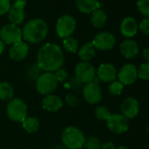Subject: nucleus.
Segmentation results:
<instances>
[{
  "instance_id": "nucleus-37",
  "label": "nucleus",
  "mask_w": 149,
  "mask_h": 149,
  "mask_svg": "<svg viewBox=\"0 0 149 149\" xmlns=\"http://www.w3.org/2000/svg\"><path fill=\"white\" fill-rule=\"evenodd\" d=\"M142 54H143V57L145 58V60L147 62H149V47H146V48L143 49Z\"/></svg>"
},
{
  "instance_id": "nucleus-28",
  "label": "nucleus",
  "mask_w": 149,
  "mask_h": 149,
  "mask_svg": "<svg viewBox=\"0 0 149 149\" xmlns=\"http://www.w3.org/2000/svg\"><path fill=\"white\" fill-rule=\"evenodd\" d=\"M95 116L99 120L106 121L109 118V117L111 116V112H110L108 108H106L105 106L101 105V106H97L96 108V110H95Z\"/></svg>"
},
{
  "instance_id": "nucleus-20",
  "label": "nucleus",
  "mask_w": 149,
  "mask_h": 149,
  "mask_svg": "<svg viewBox=\"0 0 149 149\" xmlns=\"http://www.w3.org/2000/svg\"><path fill=\"white\" fill-rule=\"evenodd\" d=\"M78 10L84 13H93L100 8V3L97 0H76Z\"/></svg>"
},
{
  "instance_id": "nucleus-35",
  "label": "nucleus",
  "mask_w": 149,
  "mask_h": 149,
  "mask_svg": "<svg viewBox=\"0 0 149 149\" xmlns=\"http://www.w3.org/2000/svg\"><path fill=\"white\" fill-rule=\"evenodd\" d=\"M54 74L57 78V81L58 83L59 82H64L66 80V78L68 77V74L65 70L63 69H59L57 70L56 72H54Z\"/></svg>"
},
{
  "instance_id": "nucleus-40",
  "label": "nucleus",
  "mask_w": 149,
  "mask_h": 149,
  "mask_svg": "<svg viewBox=\"0 0 149 149\" xmlns=\"http://www.w3.org/2000/svg\"><path fill=\"white\" fill-rule=\"evenodd\" d=\"M116 149H129V148L126 147V146H118V147L116 148Z\"/></svg>"
},
{
  "instance_id": "nucleus-25",
  "label": "nucleus",
  "mask_w": 149,
  "mask_h": 149,
  "mask_svg": "<svg viewBox=\"0 0 149 149\" xmlns=\"http://www.w3.org/2000/svg\"><path fill=\"white\" fill-rule=\"evenodd\" d=\"M63 47L69 53H77L78 49V41L72 37H68L63 40Z\"/></svg>"
},
{
  "instance_id": "nucleus-23",
  "label": "nucleus",
  "mask_w": 149,
  "mask_h": 149,
  "mask_svg": "<svg viewBox=\"0 0 149 149\" xmlns=\"http://www.w3.org/2000/svg\"><path fill=\"white\" fill-rule=\"evenodd\" d=\"M13 95L14 90L9 83H0V99L3 101H10L13 98Z\"/></svg>"
},
{
  "instance_id": "nucleus-3",
  "label": "nucleus",
  "mask_w": 149,
  "mask_h": 149,
  "mask_svg": "<svg viewBox=\"0 0 149 149\" xmlns=\"http://www.w3.org/2000/svg\"><path fill=\"white\" fill-rule=\"evenodd\" d=\"M61 140L68 149H81L84 147L85 136L76 126H68L61 134Z\"/></svg>"
},
{
  "instance_id": "nucleus-27",
  "label": "nucleus",
  "mask_w": 149,
  "mask_h": 149,
  "mask_svg": "<svg viewBox=\"0 0 149 149\" xmlns=\"http://www.w3.org/2000/svg\"><path fill=\"white\" fill-rule=\"evenodd\" d=\"M101 141L97 137H90L85 139L84 147L85 149H101Z\"/></svg>"
},
{
  "instance_id": "nucleus-26",
  "label": "nucleus",
  "mask_w": 149,
  "mask_h": 149,
  "mask_svg": "<svg viewBox=\"0 0 149 149\" xmlns=\"http://www.w3.org/2000/svg\"><path fill=\"white\" fill-rule=\"evenodd\" d=\"M124 85L119 81H113L108 86V92L112 96H119L122 93Z\"/></svg>"
},
{
  "instance_id": "nucleus-18",
  "label": "nucleus",
  "mask_w": 149,
  "mask_h": 149,
  "mask_svg": "<svg viewBox=\"0 0 149 149\" xmlns=\"http://www.w3.org/2000/svg\"><path fill=\"white\" fill-rule=\"evenodd\" d=\"M62 106V100L60 97L56 95H47L45 96L42 101V107L44 110L49 112H55L59 111Z\"/></svg>"
},
{
  "instance_id": "nucleus-38",
  "label": "nucleus",
  "mask_w": 149,
  "mask_h": 149,
  "mask_svg": "<svg viewBox=\"0 0 149 149\" xmlns=\"http://www.w3.org/2000/svg\"><path fill=\"white\" fill-rule=\"evenodd\" d=\"M14 4H16V5H19V6H21L25 7V6L26 5V0H15Z\"/></svg>"
},
{
  "instance_id": "nucleus-15",
  "label": "nucleus",
  "mask_w": 149,
  "mask_h": 149,
  "mask_svg": "<svg viewBox=\"0 0 149 149\" xmlns=\"http://www.w3.org/2000/svg\"><path fill=\"white\" fill-rule=\"evenodd\" d=\"M28 51H29L28 45L26 42L19 41L12 46L9 54H10V57L13 61H20L27 56Z\"/></svg>"
},
{
  "instance_id": "nucleus-33",
  "label": "nucleus",
  "mask_w": 149,
  "mask_h": 149,
  "mask_svg": "<svg viewBox=\"0 0 149 149\" xmlns=\"http://www.w3.org/2000/svg\"><path fill=\"white\" fill-rule=\"evenodd\" d=\"M139 29L144 34L149 35V18H145L141 20L139 24Z\"/></svg>"
},
{
  "instance_id": "nucleus-30",
  "label": "nucleus",
  "mask_w": 149,
  "mask_h": 149,
  "mask_svg": "<svg viewBox=\"0 0 149 149\" xmlns=\"http://www.w3.org/2000/svg\"><path fill=\"white\" fill-rule=\"evenodd\" d=\"M138 77L141 80L149 81V62L141 64L138 70Z\"/></svg>"
},
{
  "instance_id": "nucleus-11",
  "label": "nucleus",
  "mask_w": 149,
  "mask_h": 149,
  "mask_svg": "<svg viewBox=\"0 0 149 149\" xmlns=\"http://www.w3.org/2000/svg\"><path fill=\"white\" fill-rule=\"evenodd\" d=\"M118 77L123 85H131L138 78V69L134 65L127 63L121 68L118 74Z\"/></svg>"
},
{
  "instance_id": "nucleus-39",
  "label": "nucleus",
  "mask_w": 149,
  "mask_h": 149,
  "mask_svg": "<svg viewBox=\"0 0 149 149\" xmlns=\"http://www.w3.org/2000/svg\"><path fill=\"white\" fill-rule=\"evenodd\" d=\"M6 46H5V42L0 39V54H2L5 51Z\"/></svg>"
},
{
  "instance_id": "nucleus-7",
  "label": "nucleus",
  "mask_w": 149,
  "mask_h": 149,
  "mask_svg": "<svg viewBox=\"0 0 149 149\" xmlns=\"http://www.w3.org/2000/svg\"><path fill=\"white\" fill-rule=\"evenodd\" d=\"M76 29V20L70 15L61 16L56 23V33L61 38L70 37Z\"/></svg>"
},
{
  "instance_id": "nucleus-1",
  "label": "nucleus",
  "mask_w": 149,
  "mask_h": 149,
  "mask_svg": "<svg viewBox=\"0 0 149 149\" xmlns=\"http://www.w3.org/2000/svg\"><path fill=\"white\" fill-rule=\"evenodd\" d=\"M63 62V52L58 45L47 43L40 48L36 64L41 70L54 73L61 69Z\"/></svg>"
},
{
  "instance_id": "nucleus-8",
  "label": "nucleus",
  "mask_w": 149,
  "mask_h": 149,
  "mask_svg": "<svg viewBox=\"0 0 149 149\" xmlns=\"http://www.w3.org/2000/svg\"><path fill=\"white\" fill-rule=\"evenodd\" d=\"M0 39L6 44H15L21 41L22 30L14 24L5 25L0 30Z\"/></svg>"
},
{
  "instance_id": "nucleus-2",
  "label": "nucleus",
  "mask_w": 149,
  "mask_h": 149,
  "mask_svg": "<svg viewBox=\"0 0 149 149\" xmlns=\"http://www.w3.org/2000/svg\"><path fill=\"white\" fill-rule=\"evenodd\" d=\"M47 32V25L43 19H33L25 25L22 36L30 43H39L46 38Z\"/></svg>"
},
{
  "instance_id": "nucleus-14",
  "label": "nucleus",
  "mask_w": 149,
  "mask_h": 149,
  "mask_svg": "<svg viewBox=\"0 0 149 149\" xmlns=\"http://www.w3.org/2000/svg\"><path fill=\"white\" fill-rule=\"evenodd\" d=\"M139 111V103L133 97H127L124 99L121 104V113L127 119L135 118L138 115Z\"/></svg>"
},
{
  "instance_id": "nucleus-31",
  "label": "nucleus",
  "mask_w": 149,
  "mask_h": 149,
  "mask_svg": "<svg viewBox=\"0 0 149 149\" xmlns=\"http://www.w3.org/2000/svg\"><path fill=\"white\" fill-rule=\"evenodd\" d=\"M40 71H41V69L38 67V65L33 64L27 70V74H26L27 77L32 81H36L38 79V77L40 76V74H41Z\"/></svg>"
},
{
  "instance_id": "nucleus-34",
  "label": "nucleus",
  "mask_w": 149,
  "mask_h": 149,
  "mask_svg": "<svg viewBox=\"0 0 149 149\" xmlns=\"http://www.w3.org/2000/svg\"><path fill=\"white\" fill-rule=\"evenodd\" d=\"M66 102L69 106L72 107H77L79 105V100L72 94H68L66 96Z\"/></svg>"
},
{
  "instance_id": "nucleus-21",
  "label": "nucleus",
  "mask_w": 149,
  "mask_h": 149,
  "mask_svg": "<svg viewBox=\"0 0 149 149\" xmlns=\"http://www.w3.org/2000/svg\"><path fill=\"white\" fill-rule=\"evenodd\" d=\"M95 49L96 48L94 47L92 43H85L80 47L78 51V55L83 61L89 62L95 56L96 54Z\"/></svg>"
},
{
  "instance_id": "nucleus-10",
  "label": "nucleus",
  "mask_w": 149,
  "mask_h": 149,
  "mask_svg": "<svg viewBox=\"0 0 149 149\" xmlns=\"http://www.w3.org/2000/svg\"><path fill=\"white\" fill-rule=\"evenodd\" d=\"M106 122L109 129L117 134L124 133L129 128L128 119L119 113L111 114V116L106 120Z\"/></svg>"
},
{
  "instance_id": "nucleus-12",
  "label": "nucleus",
  "mask_w": 149,
  "mask_h": 149,
  "mask_svg": "<svg viewBox=\"0 0 149 149\" xmlns=\"http://www.w3.org/2000/svg\"><path fill=\"white\" fill-rule=\"evenodd\" d=\"M115 42L116 39L112 33L108 32H102L94 37L92 45L95 48L99 50H110L114 47Z\"/></svg>"
},
{
  "instance_id": "nucleus-16",
  "label": "nucleus",
  "mask_w": 149,
  "mask_h": 149,
  "mask_svg": "<svg viewBox=\"0 0 149 149\" xmlns=\"http://www.w3.org/2000/svg\"><path fill=\"white\" fill-rule=\"evenodd\" d=\"M120 30L125 37L132 38L135 36L138 32V24L132 17H126L121 22Z\"/></svg>"
},
{
  "instance_id": "nucleus-17",
  "label": "nucleus",
  "mask_w": 149,
  "mask_h": 149,
  "mask_svg": "<svg viewBox=\"0 0 149 149\" xmlns=\"http://www.w3.org/2000/svg\"><path fill=\"white\" fill-rule=\"evenodd\" d=\"M120 52L126 59L134 58L139 53L138 43L133 40H125L120 45Z\"/></svg>"
},
{
  "instance_id": "nucleus-4",
  "label": "nucleus",
  "mask_w": 149,
  "mask_h": 149,
  "mask_svg": "<svg viewBox=\"0 0 149 149\" xmlns=\"http://www.w3.org/2000/svg\"><path fill=\"white\" fill-rule=\"evenodd\" d=\"M58 86V81L54 73L44 72L36 80V90L43 96L52 94Z\"/></svg>"
},
{
  "instance_id": "nucleus-36",
  "label": "nucleus",
  "mask_w": 149,
  "mask_h": 149,
  "mask_svg": "<svg viewBox=\"0 0 149 149\" xmlns=\"http://www.w3.org/2000/svg\"><path fill=\"white\" fill-rule=\"evenodd\" d=\"M101 149H116L112 142H105L101 145Z\"/></svg>"
},
{
  "instance_id": "nucleus-24",
  "label": "nucleus",
  "mask_w": 149,
  "mask_h": 149,
  "mask_svg": "<svg viewBox=\"0 0 149 149\" xmlns=\"http://www.w3.org/2000/svg\"><path fill=\"white\" fill-rule=\"evenodd\" d=\"M22 126L26 132L34 133L35 132L38 131L40 127V122L37 118L26 117V119L22 122Z\"/></svg>"
},
{
  "instance_id": "nucleus-29",
  "label": "nucleus",
  "mask_w": 149,
  "mask_h": 149,
  "mask_svg": "<svg viewBox=\"0 0 149 149\" xmlns=\"http://www.w3.org/2000/svg\"><path fill=\"white\" fill-rule=\"evenodd\" d=\"M138 11L146 18H149V0H138Z\"/></svg>"
},
{
  "instance_id": "nucleus-13",
  "label": "nucleus",
  "mask_w": 149,
  "mask_h": 149,
  "mask_svg": "<svg viewBox=\"0 0 149 149\" xmlns=\"http://www.w3.org/2000/svg\"><path fill=\"white\" fill-rule=\"evenodd\" d=\"M96 74L102 82L111 83L117 78V69L111 63H103L98 67Z\"/></svg>"
},
{
  "instance_id": "nucleus-22",
  "label": "nucleus",
  "mask_w": 149,
  "mask_h": 149,
  "mask_svg": "<svg viewBox=\"0 0 149 149\" xmlns=\"http://www.w3.org/2000/svg\"><path fill=\"white\" fill-rule=\"evenodd\" d=\"M91 20L92 25L95 27L100 28V27H103L105 25L106 20H107V15L103 10L97 9V10H96V11H94L92 13Z\"/></svg>"
},
{
  "instance_id": "nucleus-19",
  "label": "nucleus",
  "mask_w": 149,
  "mask_h": 149,
  "mask_svg": "<svg viewBox=\"0 0 149 149\" xmlns=\"http://www.w3.org/2000/svg\"><path fill=\"white\" fill-rule=\"evenodd\" d=\"M25 19V10L24 7L16 4H13L9 10V19L12 24L19 25L23 22Z\"/></svg>"
},
{
  "instance_id": "nucleus-32",
  "label": "nucleus",
  "mask_w": 149,
  "mask_h": 149,
  "mask_svg": "<svg viewBox=\"0 0 149 149\" xmlns=\"http://www.w3.org/2000/svg\"><path fill=\"white\" fill-rule=\"evenodd\" d=\"M11 8L10 0H0V15H3L9 12Z\"/></svg>"
},
{
  "instance_id": "nucleus-9",
  "label": "nucleus",
  "mask_w": 149,
  "mask_h": 149,
  "mask_svg": "<svg viewBox=\"0 0 149 149\" xmlns=\"http://www.w3.org/2000/svg\"><path fill=\"white\" fill-rule=\"evenodd\" d=\"M83 96L85 101L91 104H96L101 101L102 91L96 79L83 87Z\"/></svg>"
},
{
  "instance_id": "nucleus-6",
  "label": "nucleus",
  "mask_w": 149,
  "mask_h": 149,
  "mask_svg": "<svg viewBox=\"0 0 149 149\" xmlns=\"http://www.w3.org/2000/svg\"><path fill=\"white\" fill-rule=\"evenodd\" d=\"M74 77L82 84H89L96 79V69L90 63L81 61L74 68Z\"/></svg>"
},
{
  "instance_id": "nucleus-5",
  "label": "nucleus",
  "mask_w": 149,
  "mask_h": 149,
  "mask_svg": "<svg viewBox=\"0 0 149 149\" xmlns=\"http://www.w3.org/2000/svg\"><path fill=\"white\" fill-rule=\"evenodd\" d=\"M6 113L11 120L22 123L27 117V106L22 99L13 98L8 102Z\"/></svg>"
}]
</instances>
